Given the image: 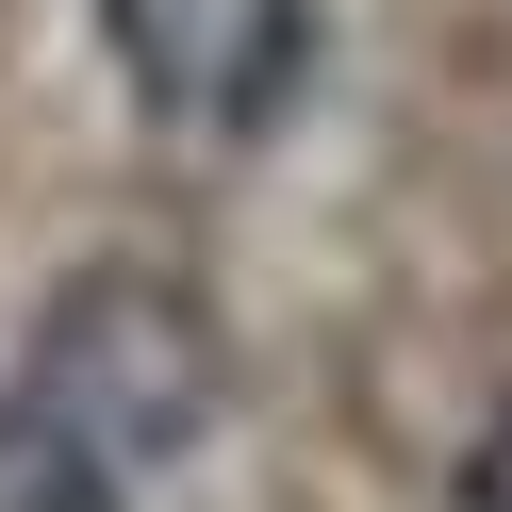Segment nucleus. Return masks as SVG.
<instances>
[{
    "instance_id": "f257e3e1",
    "label": "nucleus",
    "mask_w": 512,
    "mask_h": 512,
    "mask_svg": "<svg viewBox=\"0 0 512 512\" xmlns=\"http://www.w3.org/2000/svg\"><path fill=\"white\" fill-rule=\"evenodd\" d=\"M17 397H50L116 479H149V463H182V446L232 413V331H215V298L182 265H133V248H116V265H67L34 298Z\"/></svg>"
},
{
    "instance_id": "7ed1b4c3",
    "label": "nucleus",
    "mask_w": 512,
    "mask_h": 512,
    "mask_svg": "<svg viewBox=\"0 0 512 512\" xmlns=\"http://www.w3.org/2000/svg\"><path fill=\"white\" fill-rule=\"evenodd\" d=\"M0 512H116V463L50 397H0Z\"/></svg>"
},
{
    "instance_id": "f03ea898",
    "label": "nucleus",
    "mask_w": 512,
    "mask_h": 512,
    "mask_svg": "<svg viewBox=\"0 0 512 512\" xmlns=\"http://www.w3.org/2000/svg\"><path fill=\"white\" fill-rule=\"evenodd\" d=\"M100 50L182 149H265L314 100V0H100Z\"/></svg>"
},
{
    "instance_id": "20e7f679",
    "label": "nucleus",
    "mask_w": 512,
    "mask_h": 512,
    "mask_svg": "<svg viewBox=\"0 0 512 512\" xmlns=\"http://www.w3.org/2000/svg\"><path fill=\"white\" fill-rule=\"evenodd\" d=\"M463 512H512V413H496V430L463 446Z\"/></svg>"
}]
</instances>
